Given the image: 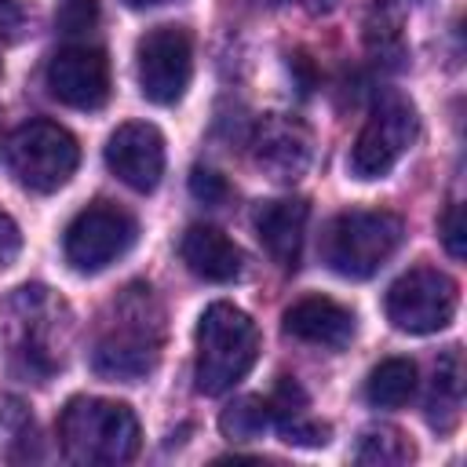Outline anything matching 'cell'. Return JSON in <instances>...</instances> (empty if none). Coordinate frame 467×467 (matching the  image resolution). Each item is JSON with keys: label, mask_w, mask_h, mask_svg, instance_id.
<instances>
[{"label": "cell", "mask_w": 467, "mask_h": 467, "mask_svg": "<svg viewBox=\"0 0 467 467\" xmlns=\"http://www.w3.org/2000/svg\"><path fill=\"white\" fill-rule=\"evenodd\" d=\"M306 219H310V204L299 197H281V201H266L255 208L252 223H255L259 244L281 270H299Z\"/></svg>", "instance_id": "13"}, {"label": "cell", "mask_w": 467, "mask_h": 467, "mask_svg": "<svg viewBox=\"0 0 467 467\" xmlns=\"http://www.w3.org/2000/svg\"><path fill=\"white\" fill-rule=\"evenodd\" d=\"M135 237H139V223L128 208H120L113 201H95L69 219L62 252L73 270L99 274L109 263H117L135 244Z\"/></svg>", "instance_id": "7"}, {"label": "cell", "mask_w": 467, "mask_h": 467, "mask_svg": "<svg viewBox=\"0 0 467 467\" xmlns=\"http://www.w3.org/2000/svg\"><path fill=\"white\" fill-rule=\"evenodd\" d=\"M190 193H193V201H201V204H208V208H219V204H226L230 201V182L215 171V168H204V164H197L193 171H190Z\"/></svg>", "instance_id": "21"}, {"label": "cell", "mask_w": 467, "mask_h": 467, "mask_svg": "<svg viewBox=\"0 0 467 467\" xmlns=\"http://www.w3.org/2000/svg\"><path fill=\"white\" fill-rule=\"evenodd\" d=\"M285 336L339 350L354 339V314L328 296H306L285 310Z\"/></svg>", "instance_id": "15"}, {"label": "cell", "mask_w": 467, "mask_h": 467, "mask_svg": "<svg viewBox=\"0 0 467 467\" xmlns=\"http://www.w3.org/2000/svg\"><path fill=\"white\" fill-rule=\"evenodd\" d=\"M179 255L190 274H197L201 281H212V285H230L244 270V252L219 226H208V223L186 226L182 241H179Z\"/></svg>", "instance_id": "14"}, {"label": "cell", "mask_w": 467, "mask_h": 467, "mask_svg": "<svg viewBox=\"0 0 467 467\" xmlns=\"http://www.w3.org/2000/svg\"><path fill=\"white\" fill-rule=\"evenodd\" d=\"M405 223L387 208H350L328 219L321 234V259L332 274L365 281L372 277L401 244Z\"/></svg>", "instance_id": "4"}, {"label": "cell", "mask_w": 467, "mask_h": 467, "mask_svg": "<svg viewBox=\"0 0 467 467\" xmlns=\"http://www.w3.org/2000/svg\"><path fill=\"white\" fill-rule=\"evenodd\" d=\"M456 306H460V285L438 266L405 270L387 288V299H383L387 321L409 336H431V332L445 328L452 321Z\"/></svg>", "instance_id": "6"}, {"label": "cell", "mask_w": 467, "mask_h": 467, "mask_svg": "<svg viewBox=\"0 0 467 467\" xmlns=\"http://www.w3.org/2000/svg\"><path fill=\"white\" fill-rule=\"evenodd\" d=\"M95 22H99V0H62V7H58L62 33L77 36V33H88Z\"/></svg>", "instance_id": "23"}, {"label": "cell", "mask_w": 467, "mask_h": 467, "mask_svg": "<svg viewBox=\"0 0 467 467\" xmlns=\"http://www.w3.org/2000/svg\"><path fill=\"white\" fill-rule=\"evenodd\" d=\"M128 7H153V4H161V0H124Z\"/></svg>", "instance_id": "27"}, {"label": "cell", "mask_w": 467, "mask_h": 467, "mask_svg": "<svg viewBox=\"0 0 467 467\" xmlns=\"http://www.w3.org/2000/svg\"><path fill=\"white\" fill-rule=\"evenodd\" d=\"M266 405H270V420L277 423V431H281V438L288 445H310V449H317V445L328 441V423H317L306 412L310 401H306V390L296 383V376H281L277 387H274V394L266 398Z\"/></svg>", "instance_id": "16"}, {"label": "cell", "mask_w": 467, "mask_h": 467, "mask_svg": "<svg viewBox=\"0 0 467 467\" xmlns=\"http://www.w3.org/2000/svg\"><path fill=\"white\" fill-rule=\"evenodd\" d=\"M106 164L124 186L150 193L164 175V135L146 120H128L109 135Z\"/></svg>", "instance_id": "11"}, {"label": "cell", "mask_w": 467, "mask_h": 467, "mask_svg": "<svg viewBox=\"0 0 467 467\" xmlns=\"http://www.w3.org/2000/svg\"><path fill=\"white\" fill-rule=\"evenodd\" d=\"M412 394H416V365L409 358H387L365 379V398L376 409H401Z\"/></svg>", "instance_id": "18"}, {"label": "cell", "mask_w": 467, "mask_h": 467, "mask_svg": "<svg viewBox=\"0 0 467 467\" xmlns=\"http://www.w3.org/2000/svg\"><path fill=\"white\" fill-rule=\"evenodd\" d=\"M441 241H445V252L452 259L467 255V226H463V204L460 201H449V208L441 215Z\"/></svg>", "instance_id": "24"}, {"label": "cell", "mask_w": 467, "mask_h": 467, "mask_svg": "<svg viewBox=\"0 0 467 467\" xmlns=\"http://www.w3.org/2000/svg\"><path fill=\"white\" fill-rule=\"evenodd\" d=\"M270 423H274V420H270V405H266V398H255V394L237 398V401L226 405L223 416H219V431H223V438H230V441H255V438H263V431H266Z\"/></svg>", "instance_id": "20"}, {"label": "cell", "mask_w": 467, "mask_h": 467, "mask_svg": "<svg viewBox=\"0 0 467 467\" xmlns=\"http://www.w3.org/2000/svg\"><path fill=\"white\" fill-rule=\"evenodd\" d=\"M0 146H4V120H0Z\"/></svg>", "instance_id": "28"}, {"label": "cell", "mask_w": 467, "mask_h": 467, "mask_svg": "<svg viewBox=\"0 0 467 467\" xmlns=\"http://www.w3.org/2000/svg\"><path fill=\"white\" fill-rule=\"evenodd\" d=\"M18 248H22V234H18L15 219H11L7 212H0V270L15 263Z\"/></svg>", "instance_id": "25"}, {"label": "cell", "mask_w": 467, "mask_h": 467, "mask_svg": "<svg viewBox=\"0 0 467 467\" xmlns=\"http://www.w3.org/2000/svg\"><path fill=\"white\" fill-rule=\"evenodd\" d=\"M36 11H33V0H0V40L15 44L29 33Z\"/></svg>", "instance_id": "22"}, {"label": "cell", "mask_w": 467, "mask_h": 467, "mask_svg": "<svg viewBox=\"0 0 467 467\" xmlns=\"http://www.w3.org/2000/svg\"><path fill=\"white\" fill-rule=\"evenodd\" d=\"M354 456H358V463H368V467H401L416 456V449L398 427H368L361 434Z\"/></svg>", "instance_id": "19"}, {"label": "cell", "mask_w": 467, "mask_h": 467, "mask_svg": "<svg viewBox=\"0 0 467 467\" xmlns=\"http://www.w3.org/2000/svg\"><path fill=\"white\" fill-rule=\"evenodd\" d=\"M252 157L255 164L274 179V182H296L314 157V139L303 120L270 113L259 120L255 139H252Z\"/></svg>", "instance_id": "12"}, {"label": "cell", "mask_w": 467, "mask_h": 467, "mask_svg": "<svg viewBox=\"0 0 467 467\" xmlns=\"http://www.w3.org/2000/svg\"><path fill=\"white\" fill-rule=\"evenodd\" d=\"M161 306L150 285H131L120 299H113V317H106L91 347V368L102 379L135 383L153 372L161 358Z\"/></svg>", "instance_id": "1"}, {"label": "cell", "mask_w": 467, "mask_h": 467, "mask_svg": "<svg viewBox=\"0 0 467 467\" xmlns=\"http://www.w3.org/2000/svg\"><path fill=\"white\" fill-rule=\"evenodd\" d=\"M259 358V328L234 303H212L197 321V358L193 379L201 394L234 390Z\"/></svg>", "instance_id": "3"}, {"label": "cell", "mask_w": 467, "mask_h": 467, "mask_svg": "<svg viewBox=\"0 0 467 467\" xmlns=\"http://www.w3.org/2000/svg\"><path fill=\"white\" fill-rule=\"evenodd\" d=\"M139 420L124 401L109 398H69L58 416V445L69 463L117 467L139 452Z\"/></svg>", "instance_id": "2"}, {"label": "cell", "mask_w": 467, "mask_h": 467, "mask_svg": "<svg viewBox=\"0 0 467 467\" xmlns=\"http://www.w3.org/2000/svg\"><path fill=\"white\" fill-rule=\"evenodd\" d=\"M460 412H463V358H460V347H449L434 365L427 420L434 431L449 434V431H456Z\"/></svg>", "instance_id": "17"}, {"label": "cell", "mask_w": 467, "mask_h": 467, "mask_svg": "<svg viewBox=\"0 0 467 467\" xmlns=\"http://www.w3.org/2000/svg\"><path fill=\"white\" fill-rule=\"evenodd\" d=\"M306 11H314V15H328V11H336L339 7V0H299Z\"/></svg>", "instance_id": "26"}, {"label": "cell", "mask_w": 467, "mask_h": 467, "mask_svg": "<svg viewBox=\"0 0 467 467\" xmlns=\"http://www.w3.org/2000/svg\"><path fill=\"white\" fill-rule=\"evenodd\" d=\"M80 164L77 139L55 120H29L7 139V168L29 193H55Z\"/></svg>", "instance_id": "5"}, {"label": "cell", "mask_w": 467, "mask_h": 467, "mask_svg": "<svg viewBox=\"0 0 467 467\" xmlns=\"http://www.w3.org/2000/svg\"><path fill=\"white\" fill-rule=\"evenodd\" d=\"M47 91L69 109H99L109 99V58L102 47L69 44L47 62Z\"/></svg>", "instance_id": "10"}, {"label": "cell", "mask_w": 467, "mask_h": 467, "mask_svg": "<svg viewBox=\"0 0 467 467\" xmlns=\"http://www.w3.org/2000/svg\"><path fill=\"white\" fill-rule=\"evenodd\" d=\"M416 131H420V117L412 102L405 95H383L350 146V175L383 179L416 142Z\"/></svg>", "instance_id": "8"}, {"label": "cell", "mask_w": 467, "mask_h": 467, "mask_svg": "<svg viewBox=\"0 0 467 467\" xmlns=\"http://www.w3.org/2000/svg\"><path fill=\"white\" fill-rule=\"evenodd\" d=\"M139 91L153 106H171L193 77V40L182 26H153L135 47Z\"/></svg>", "instance_id": "9"}]
</instances>
